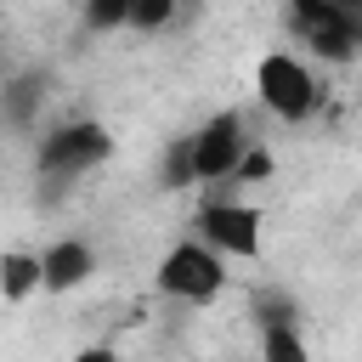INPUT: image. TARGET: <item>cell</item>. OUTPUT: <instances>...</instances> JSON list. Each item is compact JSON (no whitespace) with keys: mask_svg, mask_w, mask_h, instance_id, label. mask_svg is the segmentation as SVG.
Masks as SVG:
<instances>
[{"mask_svg":"<svg viewBox=\"0 0 362 362\" xmlns=\"http://www.w3.org/2000/svg\"><path fill=\"white\" fill-rule=\"evenodd\" d=\"M153 283H158V294H170L181 305H209L221 294V283H226V260L209 255L204 243H175L158 260V277Z\"/></svg>","mask_w":362,"mask_h":362,"instance_id":"6da1fadb","label":"cell"},{"mask_svg":"<svg viewBox=\"0 0 362 362\" xmlns=\"http://www.w3.org/2000/svg\"><path fill=\"white\" fill-rule=\"evenodd\" d=\"M107 153H113V136H107L96 119H74V124L45 130V141H40L34 164H40V175H62V181H68V175L96 170Z\"/></svg>","mask_w":362,"mask_h":362,"instance_id":"7a4b0ae2","label":"cell"},{"mask_svg":"<svg viewBox=\"0 0 362 362\" xmlns=\"http://www.w3.org/2000/svg\"><path fill=\"white\" fill-rule=\"evenodd\" d=\"M288 23L300 28V40H305L322 62H351V57L362 51L356 17H351V6H339V0H294Z\"/></svg>","mask_w":362,"mask_h":362,"instance_id":"3957f363","label":"cell"},{"mask_svg":"<svg viewBox=\"0 0 362 362\" xmlns=\"http://www.w3.org/2000/svg\"><path fill=\"white\" fill-rule=\"evenodd\" d=\"M255 90H260V102H266L277 119H288V124H300V119L317 113V79H311L305 62L288 57V51L260 57V68H255Z\"/></svg>","mask_w":362,"mask_h":362,"instance_id":"277c9868","label":"cell"},{"mask_svg":"<svg viewBox=\"0 0 362 362\" xmlns=\"http://www.w3.org/2000/svg\"><path fill=\"white\" fill-rule=\"evenodd\" d=\"M198 243L221 260H255L260 255V209L255 204H204L198 209Z\"/></svg>","mask_w":362,"mask_h":362,"instance_id":"5b68a950","label":"cell"},{"mask_svg":"<svg viewBox=\"0 0 362 362\" xmlns=\"http://www.w3.org/2000/svg\"><path fill=\"white\" fill-rule=\"evenodd\" d=\"M243 147H249L243 119H238L232 107H226V113H215V119L192 136V175H198V181H232V170H238Z\"/></svg>","mask_w":362,"mask_h":362,"instance_id":"8992f818","label":"cell"},{"mask_svg":"<svg viewBox=\"0 0 362 362\" xmlns=\"http://www.w3.org/2000/svg\"><path fill=\"white\" fill-rule=\"evenodd\" d=\"M90 272H96V249H90L85 238H62V243H51V249L40 255V288H45V294H68V288H79Z\"/></svg>","mask_w":362,"mask_h":362,"instance_id":"52a82bcc","label":"cell"},{"mask_svg":"<svg viewBox=\"0 0 362 362\" xmlns=\"http://www.w3.org/2000/svg\"><path fill=\"white\" fill-rule=\"evenodd\" d=\"M40 288V255H23V249H6L0 255V300H28Z\"/></svg>","mask_w":362,"mask_h":362,"instance_id":"ba28073f","label":"cell"},{"mask_svg":"<svg viewBox=\"0 0 362 362\" xmlns=\"http://www.w3.org/2000/svg\"><path fill=\"white\" fill-rule=\"evenodd\" d=\"M260 362H311V351H305L300 328L283 322V328H260Z\"/></svg>","mask_w":362,"mask_h":362,"instance_id":"9c48e42d","label":"cell"},{"mask_svg":"<svg viewBox=\"0 0 362 362\" xmlns=\"http://www.w3.org/2000/svg\"><path fill=\"white\" fill-rule=\"evenodd\" d=\"M158 181H164V187H192V181H198V175H192V136H181V141L164 147V170H158Z\"/></svg>","mask_w":362,"mask_h":362,"instance_id":"30bf717a","label":"cell"},{"mask_svg":"<svg viewBox=\"0 0 362 362\" xmlns=\"http://www.w3.org/2000/svg\"><path fill=\"white\" fill-rule=\"evenodd\" d=\"M170 17H175V6H170V0H136V6H130V17H124V28H141V34H147V28H164Z\"/></svg>","mask_w":362,"mask_h":362,"instance_id":"8fae6325","label":"cell"},{"mask_svg":"<svg viewBox=\"0 0 362 362\" xmlns=\"http://www.w3.org/2000/svg\"><path fill=\"white\" fill-rule=\"evenodd\" d=\"M124 17H130V6H124V0H96V6L85 11V28H119Z\"/></svg>","mask_w":362,"mask_h":362,"instance_id":"7c38bea8","label":"cell"},{"mask_svg":"<svg viewBox=\"0 0 362 362\" xmlns=\"http://www.w3.org/2000/svg\"><path fill=\"white\" fill-rule=\"evenodd\" d=\"M260 175H272V153H266V147L243 153V158H238V170H232V181H260Z\"/></svg>","mask_w":362,"mask_h":362,"instance_id":"4fadbf2b","label":"cell"},{"mask_svg":"<svg viewBox=\"0 0 362 362\" xmlns=\"http://www.w3.org/2000/svg\"><path fill=\"white\" fill-rule=\"evenodd\" d=\"M34 102H40V90H34V85H11V96H6V119H28V113H34Z\"/></svg>","mask_w":362,"mask_h":362,"instance_id":"5bb4252c","label":"cell"},{"mask_svg":"<svg viewBox=\"0 0 362 362\" xmlns=\"http://www.w3.org/2000/svg\"><path fill=\"white\" fill-rule=\"evenodd\" d=\"M74 362H124V356H119L113 345H90V351H79Z\"/></svg>","mask_w":362,"mask_h":362,"instance_id":"9a60e30c","label":"cell"}]
</instances>
